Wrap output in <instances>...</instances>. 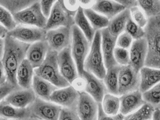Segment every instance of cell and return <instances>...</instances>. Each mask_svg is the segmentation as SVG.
<instances>
[{
	"instance_id": "1",
	"label": "cell",
	"mask_w": 160,
	"mask_h": 120,
	"mask_svg": "<svg viewBox=\"0 0 160 120\" xmlns=\"http://www.w3.org/2000/svg\"><path fill=\"white\" fill-rule=\"evenodd\" d=\"M5 46L1 59L7 74V81L20 88L17 83L16 72L19 65L26 58L30 43L22 42L7 35L4 38Z\"/></svg>"
},
{
	"instance_id": "2",
	"label": "cell",
	"mask_w": 160,
	"mask_h": 120,
	"mask_svg": "<svg viewBox=\"0 0 160 120\" xmlns=\"http://www.w3.org/2000/svg\"><path fill=\"white\" fill-rule=\"evenodd\" d=\"M144 30L148 45L145 66L160 69V15L148 18Z\"/></svg>"
},
{
	"instance_id": "3",
	"label": "cell",
	"mask_w": 160,
	"mask_h": 120,
	"mask_svg": "<svg viewBox=\"0 0 160 120\" xmlns=\"http://www.w3.org/2000/svg\"><path fill=\"white\" fill-rule=\"evenodd\" d=\"M58 52L49 49L46 58L39 67L34 69V74L48 80L58 88L70 85V83L61 74L57 62Z\"/></svg>"
},
{
	"instance_id": "4",
	"label": "cell",
	"mask_w": 160,
	"mask_h": 120,
	"mask_svg": "<svg viewBox=\"0 0 160 120\" xmlns=\"http://www.w3.org/2000/svg\"><path fill=\"white\" fill-rule=\"evenodd\" d=\"M84 70L90 72L99 79H103L107 69L101 49V31L97 30L91 43L90 49L84 64Z\"/></svg>"
},
{
	"instance_id": "5",
	"label": "cell",
	"mask_w": 160,
	"mask_h": 120,
	"mask_svg": "<svg viewBox=\"0 0 160 120\" xmlns=\"http://www.w3.org/2000/svg\"><path fill=\"white\" fill-rule=\"evenodd\" d=\"M91 46L80 28L74 24L72 26V42L71 45L72 56L75 62L79 76L84 70V64Z\"/></svg>"
},
{
	"instance_id": "6",
	"label": "cell",
	"mask_w": 160,
	"mask_h": 120,
	"mask_svg": "<svg viewBox=\"0 0 160 120\" xmlns=\"http://www.w3.org/2000/svg\"><path fill=\"white\" fill-rule=\"evenodd\" d=\"M18 25L34 26L45 29L48 17L44 15L40 2H37L13 15Z\"/></svg>"
},
{
	"instance_id": "7",
	"label": "cell",
	"mask_w": 160,
	"mask_h": 120,
	"mask_svg": "<svg viewBox=\"0 0 160 120\" xmlns=\"http://www.w3.org/2000/svg\"><path fill=\"white\" fill-rule=\"evenodd\" d=\"M62 106L51 101L37 97L27 108L32 115V120H58Z\"/></svg>"
},
{
	"instance_id": "8",
	"label": "cell",
	"mask_w": 160,
	"mask_h": 120,
	"mask_svg": "<svg viewBox=\"0 0 160 120\" xmlns=\"http://www.w3.org/2000/svg\"><path fill=\"white\" fill-rule=\"evenodd\" d=\"M140 84V72L136 71L130 64L120 66L118 82L119 96L139 89Z\"/></svg>"
},
{
	"instance_id": "9",
	"label": "cell",
	"mask_w": 160,
	"mask_h": 120,
	"mask_svg": "<svg viewBox=\"0 0 160 120\" xmlns=\"http://www.w3.org/2000/svg\"><path fill=\"white\" fill-rule=\"evenodd\" d=\"M45 40L48 42L49 49L61 51L71 46L72 42V27L60 26L47 31Z\"/></svg>"
},
{
	"instance_id": "10",
	"label": "cell",
	"mask_w": 160,
	"mask_h": 120,
	"mask_svg": "<svg viewBox=\"0 0 160 120\" xmlns=\"http://www.w3.org/2000/svg\"><path fill=\"white\" fill-rule=\"evenodd\" d=\"M74 15L67 11L60 0H57L48 16L45 30L54 29L60 26H70L75 24Z\"/></svg>"
},
{
	"instance_id": "11",
	"label": "cell",
	"mask_w": 160,
	"mask_h": 120,
	"mask_svg": "<svg viewBox=\"0 0 160 120\" xmlns=\"http://www.w3.org/2000/svg\"><path fill=\"white\" fill-rule=\"evenodd\" d=\"M47 31L42 28L25 25H18L15 28L8 31V35L22 42L30 43L45 40Z\"/></svg>"
},
{
	"instance_id": "12",
	"label": "cell",
	"mask_w": 160,
	"mask_h": 120,
	"mask_svg": "<svg viewBox=\"0 0 160 120\" xmlns=\"http://www.w3.org/2000/svg\"><path fill=\"white\" fill-rule=\"evenodd\" d=\"M57 62L61 74L70 84L79 76L75 62L71 54V46L64 48L58 52Z\"/></svg>"
},
{
	"instance_id": "13",
	"label": "cell",
	"mask_w": 160,
	"mask_h": 120,
	"mask_svg": "<svg viewBox=\"0 0 160 120\" xmlns=\"http://www.w3.org/2000/svg\"><path fill=\"white\" fill-rule=\"evenodd\" d=\"M77 109L80 120H98V103L85 91L79 92Z\"/></svg>"
},
{
	"instance_id": "14",
	"label": "cell",
	"mask_w": 160,
	"mask_h": 120,
	"mask_svg": "<svg viewBox=\"0 0 160 120\" xmlns=\"http://www.w3.org/2000/svg\"><path fill=\"white\" fill-rule=\"evenodd\" d=\"M148 45L145 37L134 40L129 48V64L137 72L145 65Z\"/></svg>"
},
{
	"instance_id": "15",
	"label": "cell",
	"mask_w": 160,
	"mask_h": 120,
	"mask_svg": "<svg viewBox=\"0 0 160 120\" xmlns=\"http://www.w3.org/2000/svg\"><path fill=\"white\" fill-rule=\"evenodd\" d=\"M79 98V92L71 85L56 89L51 94L50 101L64 108H77Z\"/></svg>"
},
{
	"instance_id": "16",
	"label": "cell",
	"mask_w": 160,
	"mask_h": 120,
	"mask_svg": "<svg viewBox=\"0 0 160 120\" xmlns=\"http://www.w3.org/2000/svg\"><path fill=\"white\" fill-rule=\"evenodd\" d=\"M101 31V49L104 57V61L106 69H108L117 64L114 52L116 46L117 37L112 36L107 27L103 28Z\"/></svg>"
},
{
	"instance_id": "17",
	"label": "cell",
	"mask_w": 160,
	"mask_h": 120,
	"mask_svg": "<svg viewBox=\"0 0 160 120\" xmlns=\"http://www.w3.org/2000/svg\"><path fill=\"white\" fill-rule=\"evenodd\" d=\"M82 76L86 81V91L98 103H101L105 94L108 93L103 79H99L95 74L84 70Z\"/></svg>"
},
{
	"instance_id": "18",
	"label": "cell",
	"mask_w": 160,
	"mask_h": 120,
	"mask_svg": "<svg viewBox=\"0 0 160 120\" xmlns=\"http://www.w3.org/2000/svg\"><path fill=\"white\" fill-rule=\"evenodd\" d=\"M37 96L32 88H19L12 91L4 100L9 103L19 108H26L32 103Z\"/></svg>"
},
{
	"instance_id": "19",
	"label": "cell",
	"mask_w": 160,
	"mask_h": 120,
	"mask_svg": "<svg viewBox=\"0 0 160 120\" xmlns=\"http://www.w3.org/2000/svg\"><path fill=\"white\" fill-rule=\"evenodd\" d=\"M144 103L142 93L139 89L126 93L120 97V112L126 116L136 111Z\"/></svg>"
},
{
	"instance_id": "20",
	"label": "cell",
	"mask_w": 160,
	"mask_h": 120,
	"mask_svg": "<svg viewBox=\"0 0 160 120\" xmlns=\"http://www.w3.org/2000/svg\"><path fill=\"white\" fill-rule=\"evenodd\" d=\"M49 47L45 40L32 43L28 49L26 58L32 65L34 69L39 67L44 61Z\"/></svg>"
},
{
	"instance_id": "21",
	"label": "cell",
	"mask_w": 160,
	"mask_h": 120,
	"mask_svg": "<svg viewBox=\"0 0 160 120\" xmlns=\"http://www.w3.org/2000/svg\"><path fill=\"white\" fill-rule=\"evenodd\" d=\"M92 8L110 20L126 7L114 0H96Z\"/></svg>"
},
{
	"instance_id": "22",
	"label": "cell",
	"mask_w": 160,
	"mask_h": 120,
	"mask_svg": "<svg viewBox=\"0 0 160 120\" xmlns=\"http://www.w3.org/2000/svg\"><path fill=\"white\" fill-rule=\"evenodd\" d=\"M0 117L8 119L32 120V115L27 108H19L6 102H0Z\"/></svg>"
},
{
	"instance_id": "23",
	"label": "cell",
	"mask_w": 160,
	"mask_h": 120,
	"mask_svg": "<svg viewBox=\"0 0 160 120\" xmlns=\"http://www.w3.org/2000/svg\"><path fill=\"white\" fill-rule=\"evenodd\" d=\"M139 72L140 76L139 90L142 93L160 83V69L144 65Z\"/></svg>"
},
{
	"instance_id": "24",
	"label": "cell",
	"mask_w": 160,
	"mask_h": 120,
	"mask_svg": "<svg viewBox=\"0 0 160 120\" xmlns=\"http://www.w3.org/2000/svg\"><path fill=\"white\" fill-rule=\"evenodd\" d=\"M34 69L25 58L19 65L16 72L17 83L19 87L24 89L32 88Z\"/></svg>"
},
{
	"instance_id": "25",
	"label": "cell",
	"mask_w": 160,
	"mask_h": 120,
	"mask_svg": "<svg viewBox=\"0 0 160 120\" xmlns=\"http://www.w3.org/2000/svg\"><path fill=\"white\" fill-rule=\"evenodd\" d=\"M32 88L37 97L45 100L50 101L51 94L58 88L48 80L34 74L32 80Z\"/></svg>"
},
{
	"instance_id": "26",
	"label": "cell",
	"mask_w": 160,
	"mask_h": 120,
	"mask_svg": "<svg viewBox=\"0 0 160 120\" xmlns=\"http://www.w3.org/2000/svg\"><path fill=\"white\" fill-rule=\"evenodd\" d=\"M130 17L129 8H126L110 19L107 26L110 33L113 36L118 37L122 32L125 31L127 22Z\"/></svg>"
},
{
	"instance_id": "27",
	"label": "cell",
	"mask_w": 160,
	"mask_h": 120,
	"mask_svg": "<svg viewBox=\"0 0 160 120\" xmlns=\"http://www.w3.org/2000/svg\"><path fill=\"white\" fill-rule=\"evenodd\" d=\"M75 24L83 32L87 39L92 43L94 38L96 30L93 28L88 19L84 13V9L80 7L74 16Z\"/></svg>"
},
{
	"instance_id": "28",
	"label": "cell",
	"mask_w": 160,
	"mask_h": 120,
	"mask_svg": "<svg viewBox=\"0 0 160 120\" xmlns=\"http://www.w3.org/2000/svg\"><path fill=\"white\" fill-rule=\"evenodd\" d=\"M120 68V65L116 64L108 69H107L106 74L103 79L108 93L117 96H119L118 82Z\"/></svg>"
},
{
	"instance_id": "29",
	"label": "cell",
	"mask_w": 160,
	"mask_h": 120,
	"mask_svg": "<svg viewBox=\"0 0 160 120\" xmlns=\"http://www.w3.org/2000/svg\"><path fill=\"white\" fill-rule=\"evenodd\" d=\"M102 109L107 115L114 116L120 112V97L107 93L101 102Z\"/></svg>"
},
{
	"instance_id": "30",
	"label": "cell",
	"mask_w": 160,
	"mask_h": 120,
	"mask_svg": "<svg viewBox=\"0 0 160 120\" xmlns=\"http://www.w3.org/2000/svg\"><path fill=\"white\" fill-rule=\"evenodd\" d=\"M84 13L96 31L101 30L108 26L110 20L107 17L96 12L92 8L84 9Z\"/></svg>"
},
{
	"instance_id": "31",
	"label": "cell",
	"mask_w": 160,
	"mask_h": 120,
	"mask_svg": "<svg viewBox=\"0 0 160 120\" xmlns=\"http://www.w3.org/2000/svg\"><path fill=\"white\" fill-rule=\"evenodd\" d=\"M39 1L40 0H0V6L7 8L12 15H14Z\"/></svg>"
},
{
	"instance_id": "32",
	"label": "cell",
	"mask_w": 160,
	"mask_h": 120,
	"mask_svg": "<svg viewBox=\"0 0 160 120\" xmlns=\"http://www.w3.org/2000/svg\"><path fill=\"white\" fill-rule=\"evenodd\" d=\"M155 109L151 104L144 103L140 108L129 115L125 116L126 120H152V114Z\"/></svg>"
},
{
	"instance_id": "33",
	"label": "cell",
	"mask_w": 160,
	"mask_h": 120,
	"mask_svg": "<svg viewBox=\"0 0 160 120\" xmlns=\"http://www.w3.org/2000/svg\"><path fill=\"white\" fill-rule=\"evenodd\" d=\"M137 2L148 18L160 15V0H137Z\"/></svg>"
},
{
	"instance_id": "34",
	"label": "cell",
	"mask_w": 160,
	"mask_h": 120,
	"mask_svg": "<svg viewBox=\"0 0 160 120\" xmlns=\"http://www.w3.org/2000/svg\"><path fill=\"white\" fill-rule=\"evenodd\" d=\"M145 103L151 104L153 107L160 106V82L149 89L142 93Z\"/></svg>"
},
{
	"instance_id": "35",
	"label": "cell",
	"mask_w": 160,
	"mask_h": 120,
	"mask_svg": "<svg viewBox=\"0 0 160 120\" xmlns=\"http://www.w3.org/2000/svg\"><path fill=\"white\" fill-rule=\"evenodd\" d=\"M131 19L138 25L144 28L148 22V17L145 14L143 10L138 6L129 8Z\"/></svg>"
},
{
	"instance_id": "36",
	"label": "cell",
	"mask_w": 160,
	"mask_h": 120,
	"mask_svg": "<svg viewBox=\"0 0 160 120\" xmlns=\"http://www.w3.org/2000/svg\"><path fill=\"white\" fill-rule=\"evenodd\" d=\"M125 31L129 33L134 40L143 38L145 36L144 28L137 25L131 17L129 19L127 22Z\"/></svg>"
},
{
	"instance_id": "37",
	"label": "cell",
	"mask_w": 160,
	"mask_h": 120,
	"mask_svg": "<svg viewBox=\"0 0 160 120\" xmlns=\"http://www.w3.org/2000/svg\"><path fill=\"white\" fill-rule=\"evenodd\" d=\"M0 23L5 26L8 31L13 30L18 25L13 15L7 8L1 6H0Z\"/></svg>"
},
{
	"instance_id": "38",
	"label": "cell",
	"mask_w": 160,
	"mask_h": 120,
	"mask_svg": "<svg viewBox=\"0 0 160 120\" xmlns=\"http://www.w3.org/2000/svg\"><path fill=\"white\" fill-rule=\"evenodd\" d=\"M114 55L117 64L120 65V66L129 64V52L127 49L116 46L114 49Z\"/></svg>"
},
{
	"instance_id": "39",
	"label": "cell",
	"mask_w": 160,
	"mask_h": 120,
	"mask_svg": "<svg viewBox=\"0 0 160 120\" xmlns=\"http://www.w3.org/2000/svg\"><path fill=\"white\" fill-rule=\"evenodd\" d=\"M58 120H80L77 108H69L62 107L59 114Z\"/></svg>"
},
{
	"instance_id": "40",
	"label": "cell",
	"mask_w": 160,
	"mask_h": 120,
	"mask_svg": "<svg viewBox=\"0 0 160 120\" xmlns=\"http://www.w3.org/2000/svg\"><path fill=\"white\" fill-rule=\"evenodd\" d=\"M133 41V39L131 35L127 32L123 31L117 37L116 46L125 49H129Z\"/></svg>"
},
{
	"instance_id": "41",
	"label": "cell",
	"mask_w": 160,
	"mask_h": 120,
	"mask_svg": "<svg viewBox=\"0 0 160 120\" xmlns=\"http://www.w3.org/2000/svg\"><path fill=\"white\" fill-rule=\"evenodd\" d=\"M65 9L74 16L80 8L78 0H60Z\"/></svg>"
},
{
	"instance_id": "42",
	"label": "cell",
	"mask_w": 160,
	"mask_h": 120,
	"mask_svg": "<svg viewBox=\"0 0 160 120\" xmlns=\"http://www.w3.org/2000/svg\"><path fill=\"white\" fill-rule=\"evenodd\" d=\"M18 88H19L14 86L8 81H6L4 84H0V102L4 99L12 91Z\"/></svg>"
},
{
	"instance_id": "43",
	"label": "cell",
	"mask_w": 160,
	"mask_h": 120,
	"mask_svg": "<svg viewBox=\"0 0 160 120\" xmlns=\"http://www.w3.org/2000/svg\"><path fill=\"white\" fill-rule=\"evenodd\" d=\"M71 85L77 91L81 92L85 91L86 87V81L82 76H78L73 80Z\"/></svg>"
},
{
	"instance_id": "44",
	"label": "cell",
	"mask_w": 160,
	"mask_h": 120,
	"mask_svg": "<svg viewBox=\"0 0 160 120\" xmlns=\"http://www.w3.org/2000/svg\"><path fill=\"white\" fill-rule=\"evenodd\" d=\"M57 0H40V6L44 15L47 17L49 16L51 10Z\"/></svg>"
},
{
	"instance_id": "45",
	"label": "cell",
	"mask_w": 160,
	"mask_h": 120,
	"mask_svg": "<svg viewBox=\"0 0 160 120\" xmlns=\"http://www.w3.org/2000/svg\"><path fill=\"white\" fill-rule=\"evenodd\" d=\"M98 120H114V116H110L104 112L101 103H98Z\"/></svg>"
},
{
	"instance_id": "46",
	"label": "cell",
	"mask_w": 160,
	"mask_h": 120,
	"mask_svg": "<svg viewBox=\"0 0 160 120\" xmlns=\"http://www.w3.org/2000/svg\"><path fill=\"white\" fill-rule=\"evenodd\" d=\"M80 7L83 9L92 8L95 4L96 0H78Z\"/></svg>"
},
{
	"instance_id": "47",
	"label": "cell",
	"mask_w": 160,
	"mask_h": 120,
	"mask_svg": "<svg viewBox=\"0 0 160 120\" xmlns=\"http://www.w3.org/2000/svg\"><path fill=\"white\" fill-rule=\"evenodd\" d=\"M121 4L123 5L126 8H130L137 6V0H114Z\"/></svg>"
},
{
	"instance_id": "48",
	"label": "cell",
	"mask_w": 160,
	"mask_h": 120,
	"mask_svg": "<svg viewBox=\"0 0 160 120\" xmlns=\"http://www.w3.org/2000/svg\"><path fill=\"white\" fill-rule=\"evenodd\" d=\"M7 81V74L2 60H0V84H4Z\"/></svg>"
},
{
	"instance_id": "49",
	"label": "cell",
	"mask_w": 160,
	"mask_h": 120,
	"mask_svg": "<svg viewBox=\"0 0 160 120\" xmlns=\"http://www.w3.org/2000/svg\"><path fill=\"white\" fill-rule=\"evenodd\" d=\"M8 29L1 23H0V37L4 39L8 35Z\"/></svg>"
},
{
	"instance_id": "50",
	"label": "cell",
	"mask_w": 160,
	"mask_h": 120,
	"mask_svg": "<svg viewBox=\"0 0 160 120\" xmlns=\"http://www.w3.org/2000/svg\"><path fill=\"white\" fill-rule=\"evenodd\" d=\"M152 120H160V108L156 107L153 112Z\"/></svg>"
},
{
	"instance_id": "51",
	"label": "cell",
	"mask_w": 160,
	"mask_h": 120,
	"mask_svg": "<svg viewBox=\"0 0 160 120\" xmlns=\"http://www.w3.org/2000/svg\"><path fill=\"white\" fill-rule=\"evenodd\" d=\"M4 46H5L4 39L0 37V60L2 59L3 54H4Z\"/></svg>"
},
{
	"instance_id": "52",
	"label": "cell",
	"mask_w": 160,
	"mask_h": 120,
	"mask_svg": "<svg viewBox=\"0 0 160 120\" xmlns=\"http://www.w3.org/2000/svg\"><path fill=\"white\" fill-rule=\"evenodd\" d=\"M159 107H160V106H159Z\"/></svg>"
}]
</instances>
